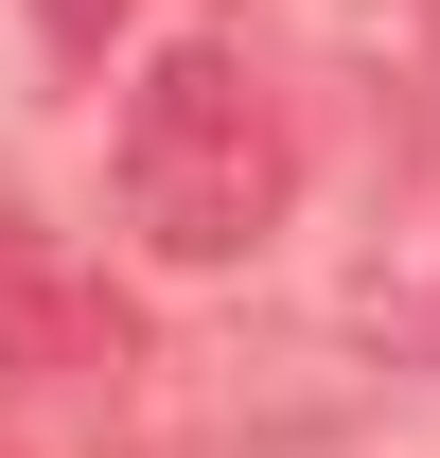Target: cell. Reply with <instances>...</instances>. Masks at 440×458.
Wrapping results in <instances>:
<instances>
[{"label":"cell","instance_id":"obj_1","mask_svg":"<svg viewBox=\"0 0 440 458\" xmlns=\"http://www.w3.org/2000/svg\"><path fill=\"white\" fill-rule=\"evenodd\" d=\"M123 229L159 247V265H247L282 212H300V123H282V89L229 36H159L141 54V89H123Z\"/></svg>","mask_w":440,"mask_h":458},{"label":"cell","instance_id":"obj_2","mask_svg":"<svg viewBox=\"0 0 440 458\" xmlns=\"http://www.w3.org/2000/svg\"><path fill=\"white\" fill-rule=\"evenodd\" d=\"M0 458H89V441H0Z\"/></svg>","mask_w":440,"mask_h":458}]
</instances>
